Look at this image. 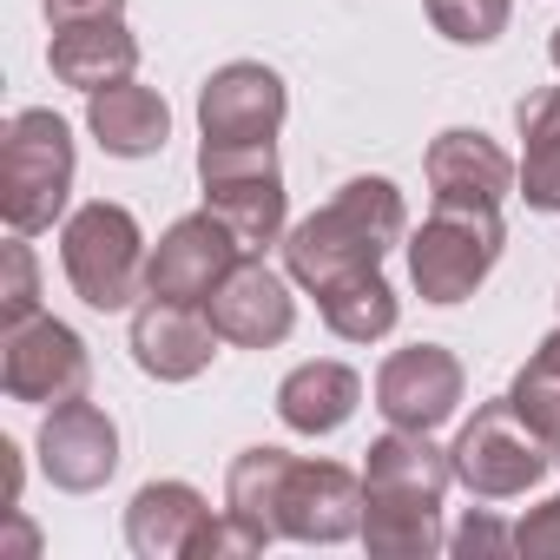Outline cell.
Returning a JSON list of instances; mask_svg holds the SVG:
<instances>
[{
    "mask_svg": "<svg viewBox=\"0 0 560 560\" xmlns=\"http://www.w3.org/2000/svg\"><path fill=\"white\" fill-rule=\"evenodd\" d=\"M86 132H93L100 152H113V159H152V152H165V139H172V106H165L152 86L119 80V86L86 93Z\"/></svg>",
    "mask_w": 560,
    "mask_h": 560,
    "instance_id": "cell-19",
    "label": "cell"
},
{
    "mask_svg": "<svg viewBox=\"0 0 560 560\" xmlns=\"http://www.w3.org/2000/svg\"><path fill=\"white\" fill-rule=\"evenodd\" d=\"M317 311H324L330 337H343V343H383L396 330V317H402V298H396V284H389L383 270H363V277H350V284L324 291Z\"/></svg>",
    "mask_w": 560,
    "mask_h": 560,
    "instance_id": "cell-23",
    "label": "cell"
},
{
    "mask_svg": "<svg viewBox=\"0 0 560 560\" xmlns=\"http://www.w3.org/2000/svg\"><path fill=\"white\" fill-rule=\"evenodd\" d=\"M363 488L370 494H416V501H442L455 488V455L429 442V429H389L370 442L363 455Z\"/></svg>",
    "mask_w": 560,
    "mask_h": 560,
    "instance_id": "cell-20",
    "label": "cell"
},
{
    "mask_svg": "<svg viewBox=\"0 0 560 560\" xmlns=\"http://www.w3.org/2000/svg\"><path fill=\"white\" fill-rule=\"evenodd\" d=\"M0 270H8V284H0V330L40 317V257H34V244L21 231L8 237V250H0Z\"/></svg>",
    "mask_w": 560,
    "mask_h": 560,
    "instance_id": "cell-26",
    "label": "cell"
},
{
    "mask_svg": "<svg viewBox=\"0 0 560 560\" xmlns=\"http://www.w3.org/2000/svg\"><path fill=\"white\" fill-rule=\"evenodd\" d=\"M132 363L152 376V383H191L211 370L218 357V324L205 304H172V298H145L132 311Z\"/></svg>",
    "mask_w": 560,
    "mask_h": 560,
    "instance_id": "cell-14",
    "label": "cell"
},
{
    "mask_svg": "<svg viewBox=\"0 0 560 560\" xmlns=\"http://www.w3.org/2000/svg\"><path fill=\"white\" fill-rule=\"evenodd\" d=\"M553 468H560V442H553Z\"/></svg>",
    "mask_w": 560,
    "mask_h": 560,
    "instance_id": "cell-34",
    "label": "cell"
},
{
    "mask_svg": "<svg viewBox=\"0 0 560 560\" xmlns=\"http://www.w3.org/2000/svg\"><path fill=\"white\" fill-rule=\"evenodd\" d=\"M534 357H540L547 370H560V330H553V337H540V350H534Z\"/></svg>",
    "mask_w": 560,
    "mask_h": 560,
    "instance_id": "cell-32",
    "label": "cell"
},
{
    "mask_svg": "<svg viewBox=\"0 0 560 560\" xmlns=\"http://www.w3.org/2000/svg\"><path fill=\"white\" fill-rule=\"evenodd\" d=\"M198 185H205V211H218L244 250L284 244L291 191H284L277 145H205L198 139Z\"/></svg>",
    "mask_w": 560,
    "mask_h": 560,
    "instance_id": "cell-5",
    "label": "cell"
},
{
    "mask_svg": "<svg viewBox=\"0 0 560 560\" xmlns=\"http://www.w3.org/2000/svg\"><path fill=\"white\" fill-rule=\"evenodd\" d=\"M205 521H211V501L191 481H145L126 501V547L139 560H191Z\"/></svg>",
    "mask_w": 560,
    "mask_h": 560,
    "instance_id": "cell-16",
    "label": "cell"
},
{
    "mask_svg": "<svg viewBox=\"0 0 560 560\" xmlns=\"http://www.w3.org/2000/svg\"><path fill=\"white\" fill-rule=\"evenodd\" d=\"M409 237V205L389 178H350L324 211L284 231V270L311 298L350 284L363 270H383V257Z\"/></svg>",
    "mask_w": 560,
    "mask_h": 560,
    "instance_id": "cell-1",
    "label": "cell"
},
{
    "mask_svg": "<svg viewBox=\"0 0 560 560\" xmlns=\"http://www.w3.org/2000/svg\"><path fill=\"white\" fill-rule=\"evenodd\" d=\"M205 311H211L218 337L237 343V350H277V343L298 330L291 277H277V270L264 264V250H244V257H237V270L205 298Z\"/></svg>",
    "mask_w": 560,
    "mask_h": 560,
    "instance_id": "cell-12",
    "label": "cell"
},
{
    "mask_svg": "<svg viewBox=\"0 0 560 560\" xmlns=\"http://www.w3.org/2000/svg\"><path fill=\"white\" fill-rule=\"evenodd\" d=\"M291 462H298L291 448L257 442V448H244V455L231 462V475H224V508H231L237 521H250L264 540H277V494H284Z\"/></svg>",
    "mask_w": 560,
    "mask_h": 560,
    "instance_id": "cell-24",
    "label": "cell"
},
{
    "mask_svg": "<svg viewBox=\"0 0 560 560\" xmlns=\"http://www.w3.org/2000/svg\"><path fill=\"white\" fill-rule=\"evenodd\" d=\"M521 126V198L527 211H560V86H534L514 106Z\"/></svg>",
    "mask_w": 560,
    "mask_h": 560,
    "instance_id": "cell-21",
    "label": "cell"
},
{
    "mask_svg": "<svg viewBox=\"0 0 560 560\" xmlns=\"http://www.w3.org/2000/svg\"><path fill=\"white\" fill-rule=\"evenodd\" d=\"M40 475L67 494H93L119 475V429L100 402L73 396V402H54L47 422H40Z\"/></svg>",
    "mask_w": 560,
    "mask_h": 560,
    "instance_id": "cell-13",
    "label": "cell"
},
{
    "mask_svg": "<svg viewBox=\"0 0 560 560\" xmlns=\"http://www.w3.org/2000/svg\"><path fill=\"white\" fill-rule=\"evenodd\" d=\"M363 402V376L337 357H317V363H298L284 383H277V422L291 435H337Z\"/></svg>",
    "mask_w": 560,
    "mask_h": 560,
    "instance_id": "cell-17",
    "label": "cell"
},
{
    "mask_svg": "<svg viewBox=\"0 0 560 560\" xmlns=\"http://www.w3.org/2000/svg\"><path fill=\"white\" fill-rule=\"evenodd\" d=\"M547 54H553V67H560V27H553V40H547Z\"/></svg>",
    "mask_w": 560,
    "mask_h": 560,
    "instance_id": "cell-33",
    "label": "cell"
},
{
    "mask_svg": "<svg viewBox=\"0 0 560 560\" xmlns=\"http://www.w3.org/2000/svg\"><path fill=\"white\" fill-rule=\"evenodd\" d=\"M145 231L126 205L93 198L60 224V264H67V284L80 291V304L93 311H132V298L145 291Z\"/></svg>",
    "mask_w": 560,
    "mask_h": 560,
    "instance_id": "cell-4",
    "label": "cell"
},
{
    "mask_svg": "<svg viewBox=\"0 0 560 560\" xmlns=\"http://www.w3.org/2000/svg\"><path fill=\"white\" fill-rule=\"evenodd\" d=\"M514 553L560 560V494H547L540 508H527V514L514 521Z\"/></svg>",
    "mask_w": 560,
    "mask_h": 560,
    "instance_id": "cell-28",
    "label": "cell"
},
{
    "mask_svg": "<svg viewBox=\"0 0 560 560\" xmlns=\"http://www.w3.org/2000/svg\"><path fill=\"white\" fill-rule=\"evenodd\" d=\"M73 132L54 106H27L0 132V218L21 237H40L67 218L73 198Z\"/></svg>",
    "mask_w": 560,
    "mask_h": 560,
    "instance_id": "cell-2",
    "label": "cell"
},
{
    "mask_svg": "<svg viewBox=\"0 0 560 560\" xmlns=\"http://www.w3.org/2000/svg\"><path fill=\"white\" fill-rule=\"evenodd\" d=\"M291 93L264 60H224L198 86V139L205 145H270L284 132Z\"/></svg>",
    "mask_w": 560,
    "mask_h": 560,
    "instance_id": "cell-8",
    "label": "cell"
},
{
    "mask_svg": "<svg viewBox=\"0 0 560 560\" xmlns=\"http://www.w3.org/2000/svg\"><path fill=\"white\" fill-rule=\"evenodd\" d=\"M422 8H429V21H435L442 40H455V47H488V40L508 34L514 0H422Z\"/></svg>",
    "mask_w": 560,
    "mask_h": 560,
    "instance_id": "cell-25",
    "label": "cell"
},
{
    "mask_svg": "<svg viewBox=\"0 0 560 560\" xmlns=\"http://www.w3.org/2000/svg\"><path fill=\"white\" fill-rule=\"evenodd\" d=\"M508 402L521 409V422L540 435V442H560V370H547L540 357L508 383Z\"/></svg>",
    "mask_w": 560,
    "mask_h": 560,
    "instance_id": "cell-27",
    "label": "cell"
},
{
    "mask_svg": "<svg viewBox=\"0 0 560 560\" xmlns=\"http://www.w3.org/2000/svg\"><path fill=\"white\" fill-rule=\"evenodd\" d=\"M0 468H8V488H0V508H21V448L14 442H0Z\"/></svg>",
    "mask_w": 560,
    "mask_h": 560,
    "instance_id": "cell-31",
    "label": "cell"
},
{
    "mask_svg": "<svg viewBox=\"0 0 560 560\" xmlns=\"http://www.w3.org/2000/svg\"><path fill=\"white\" fill-rule=\"evenodd\" d=\"M448 553H462V560H475V553H514V527H501L494 514H468L448 534Z\"/></svg>",
    "mask_w": 560,
    "mask_h": 560,
    "instance_id": "cell-29",
    "label": "cell"
},
{
    "mask_svg": "<svg viewBox=\"0 0 560 560\" xmlns=\"http://www.w3.org/2000/svg\"><path fill=\"white\" fill-rule=\"evenodd\" d=\"M237 257H244L237 231H231L218 211H191V218H178V224L152 244V257H145V298L205 304L224 277L237 270Z\"/></svg>",
    "mask_w": 560,
    "mask_h": 560,
    "instance_id": "cell-10",
    "label": "cell"
},
{
    "mask_svg": "<svg viewBox=\"0 0 560 560\" xmlns=\"http://www.w3.org/2000/svg\"><path fill=\"white\" fill-rule=\"evenodd\" d=\"M370 553L383 560H429L448 547L442 534V501H416V494H370L363 501V534Z\"/></svg>",
    "mask_w": 560,
    "mask_h": 560,
    "instance_id": "cell-22",
    "label": "cell"
},
{
    "mask_svg": "<svg viewBox=\"0 0 560 560\" xmlns=\"http://www.w3.org/2000/svg\"><path fill=\"white\" fill-rule=\"evenodd\" d=\"M47 67H54L60 86H73V93H100V86L132 80V67H139V40H132L126 21L54 27V40H47Z\"/></svg>",
    "mask_w": 560,
    "mask_h": 560,
    "instance_id": "cell-18",
    "label": "cell"
},
{
    "mask_svg": "<svg viewBox=\"0 0 560 560\" xmlns=\"http://www.w3.org/2000/svg\"><path fill=\"white\" fill-rule=\"evenodd\" d=\"M93 383V357L86 337L60 317H27L0 330V389L14 402H73Z\"/></svg>",
    "mask_w": 560,
    "mask_h": 560,
    "instance_id": "cell-7",
    "label": "cell"
},
{
    "mask_svg": "<svg viewBox=\"0 0 560 560\" xmlns=\"http://www.w3.org/2000/svg\"><path fill=\"white\" fill-rule=\"evenodd\" d=\"M363 475L343 462H291L284 494H277V540H304V547H337L363 534Z\"/></svg>",
    "mask_w": 560,
    "mask_h": 560,
    "instance_id": "cell-9",
    "label": "cell"
},
{
    "mask_svg": "<svg viewBox=\"0 0 560 560\" xmlns=\"http://www.w3.org/2000/svg\"><path fill=\"white\" fill-rule=\"evenodd\" d=\"M501 205H435L409 237V284L422 291V304H468L501 264Z\"/></svg>",
    "mask_w": 560,
    "mask_h": 560,
    "instance_id": "cell-3",
    "label": "cell"
},
{
    "mask_svg": "<svg viewBox=\"0 0 560 560\" xmlns=\"http://www.w3.org/2000/svg\"><path fill=\"white\" fill-rule=\"evenodd\" d=\"M422 172H429L435 205H501V198L521 185V165H514L488 132H475V126H448V132L429 145Z\"/></svg>",
    "mask_w": 560,
    "mask_h": 560,
    "instance_id": "cell-15",
    "label": "cell"
},
{
    "mask_svg": "<svg viewBox=\"0 0 560 560\" xmlns=\"http://www.w3.org/2000/svg\"><path fill=\"white\" fill-rule=\"evenodd\" d=\"M455 481L475 494V501H514V494H527L547 468H553V442H540L527 422H521V409L508 402V396H494V402H481L468 422H462V435H455Z\"/></svg>",
    "mask_w": 560,
    "mask_h": 560,
    "instance_id": "cell-6",
    "label": "cell"
},
{
    "mask_svg": "<svg viewBox=\"0 0 560 560\" xmlns=\"http://www.w3.org/2000/svg\"><path fill=\"white\" fill-rule=\"evenodd\" d=\"M462 389H468V370L455 350L442 343H409V350H389L383 370H376V409L389 429H442L455 409H462Z\"/></svg>",
    "mask_w": 560,
    "mask_h": 560,
    "instance_id": "cell-11",
    "label": "cell"
},
{
    "mask_svg": "<svg viewBox=\"0 0 560 560\" xmlns=\"http://www.w3.org/2000/svg\"><path fill=\"white\" fill-rule=\"evenodd\" d=\"M47 27H80V21H126V0H40Z\"/></svg>",
    "mask_w": 560,
    "mask_h": 560,
    "instance_id": "cell-30",
    "label": "cell"
}]
</instances>
